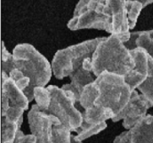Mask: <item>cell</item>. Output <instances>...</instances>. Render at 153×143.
Wrapping results in <instances>:
<instances>
[{
    "instance_id": "obj_1",
    "label": "cell",
    "mask_w": 153,
    "mask_h": 143,
    "mask_svg": "<svg viewBox=\"0 0 153 143\" xmlns=\"http://www.w3.org/2000/svg\"><path fill=\"white\" fill-rule=\"evenodd\" d=\"M135 66L133 56L123 42L110 35L99 43L91 58L92 73L97 78L103 72L125 76Z\"/></svg>"
},
{
    "instance_id": "obj_2",
    "label": "cell",
    "mask_w": 153,
    "mask_h": 143,
    "mask_svg": "<svg viewBox=\"0 0 153 143\" xmlns=\"http://www.w3.org/2000/svg\"><path fill=\"white\" fill-rule=\"evenodd\" d=\"M15 67L30 79V86L24 90L29 102L34 99L36 87H45L51 79L52 64L32 45L19 44L13 50Z\"/></svg>"
},
{
    "instance_id": "obj_3",
    "label": "cell",
    "mask_w": 153,
    "mask_h": 143,
    "mask_svg": "<svg viewBox=\"0 0 153 143\" xmlns=\"http://www.w3.org/2000/svg\"><path fill=\"white\" fill-rule=\"evenodd\" d=\"M95 83L99 90L95 105L109 109L117 115L128 104L133 91L123 76L103 72L96 78Z\"/></svg>"
},
{
    "instance_id": "obj_4",
    "label": "cell",
    "mask_w": 153,
    "mask_h": 143,
    "mask_svg": "<svg viewBox=\"0 0 153 143\" xmlns=\"http://www.w3.org/2000/svg\"><path fill=\"white\" fill-rule=\"evenodd\" d=\"M103 39L104 37H98L88 40L59 50L52 61V69L55 78L63 79L79 69L86 58H92L94 51Z\"/></svg>"
},
{
    "instance_id": "obj_5",
    "label": "cell",
    "mask_w": 153,
    "mask_h": 143,
    "mask_svg": "<svg viewBox=\"0 0 153 143\" xmlns=\"http://www.w3.org/2000/svg\"><path fill=\"white\" fill-rule=\"evenodd\" d=\"M106 0H79L72 19L68 23L69 30L97 29L112 34V18L104 15Z\"/></svg>"
},
{
    "instance_id": "obj_6",
    "label": "cell",
    "mask_w": 153,
    "mask_h": 143,
    "mask_svg": "<svg viewBox=\"0 0 153 143\" xmlns=\"http://www.w3.org/2000/svg\"><path fill=\"white\" fill-rule=\"evenodd\" d=\"M51 93V103L45 113L59 119L71 131H76L83 122L82 113L75 107L76 99L71 91H65L54 85L48 86Z\"/></svg>"
},
{
    "instance_id": "obj_7",
    "label": "cell",
    "mask_w": 153,
    "mask_h": 143,
    "mask_svg": "<svg viewBox=\"0 0 153 143\" xmlns=\"http://www.w3.org/2000/svg\"><path fill=\"white\" fill-rule=\"evenodd\" d=\"M152 106L153 104L143 94H140L136 90H134L128 104L112 120L117 122L123 120V126L127 131H129L146 117L148 109Z\"/></svg>"
},
{
    "instance_id": "obj_8",
    "label": "cell",
    "mask_w": 153,
    "mask_h": 143,
    "mask_svg": "<svg viewBox=\"0 0 153 143\" xmlns=\"http://www.w3.org/2000/svg\"><path fill=\"white\" fill-rule=\"evenodd\" d=\"M28 123L37 143H53V126L61 123L59 119L42 111L36 104L28 112Z\"/></svg>"
},
{
    "instance_id": "obj_9",
    "label": "cell",
    "mask_w": 153,
    "mask_h": 143,
    "mask_svg": "<svg viewBox=\"0 0 153 143\" xmlns=\"http://www.w3.org/2000/svg\"><path fill=\"white\" fill-rule=\"evenodd\" d=\"M104 15L112 18L113 30L111 35H115L123 43L127 42L131 32L128 26L126 0H106Z\"/></svg>"
},
{
    "instance_id": "obj_10",
    "label": "cell",
    "mask_w": 153,
    "mask_h": 143,
    "mask_svg": "<svg viewBox=\"0 0 153 143\" xmlns=\"http://www.w3.org/2000/svg\"><path fill=\"white\" fill-rule=\"evenodd\" d=\"M135 66L127 75L124 76L125 82L132 91L135 90L147 78L148 75L149 55L140 47L130 51Z\"/></svg>"
},
{
    "instance_id": "obj_11",
    "label": "cell",
    "mask_w": 153,
    "mask_h": 143,
    "mask_svg": "<svg viewBox=\"0 0 153 143\" xmlns=\"http://www.w3.org/2000/svg\"><path fill=\"white\" fill-rule=\"evenodd\" d=\"M71 83L64 84L62 86V89L65 91H71L74 94L76 102H79L81 93L85 86L94 83L96 80L95 75L91 71L85 69L83 67V65L75 72L69 76Z\"/></svg>"
},
{
    "instance_id": "obj_12",
    "label": "cell",
    "mask_w": 153,
    "mask_h": 143,
    "mask_svg": "<svg viewBox=\"0 0 153 143\" xmlns=\"http://www.w3.org/2000/svg\"><path fill=\"white\" fill-rule=\"evenodd\" d=\"M2 75V92L6 94L10 99V106H16L28 109L29 100L26 95L21 89L15 84V83L10 78V75L5 72H1Z\"/></svg>"
},
{
    "instance_id": "obj_13",
    "label": "cell",
    "mask_w": 153,
    "mask_h": 143,
    "mask_svg": "<svg viewBox=\"0 0 153 143\" xmlns=\"http://www.w3.org/2000/svg\"><path fill=\"white\" fill-rule=\"evenodd\" d=\"M130 131L133 143H153V115L147 114Z\"/></svg>"
},
{
    "instance_id": "obj_14",
    "label": "cell",
    "mask_w": 153,
    "mask_h": 143,
    "mask_svg": "<svg viewBox=\"0 0 153 143\" xmlns=\"http://www.w3.org/2000/svg\"><path fill=\"white\" fill-rule=\"evenodd\" d=\"M83 120L91 125H99L106 122L109 119H113L115 116L114 113L109 109L104 108L99 105L88 109H85L82 112Z\"/></svg>"
},
{
    "instance_id": "obj_15",
    "label": "cell",
    "mask_w": 153,
    "mask_h": 143,
    "mask_svg": "<svg viewBox=\"0 0 153 143\" xmlns=\"http://www.w3.org/2000/svg\"><path fill=\"white\" fill-rule=\"evenodd\" d=\"M106 128H107L106 122L99 124V125H91L83 120L80 127L77 129L75 131L77 133V136H74V137L76 141L82 142L84 140L100 133Z\"/></svg>"
},
{
    "instance_id": "obj_16",
    "label": "cell",
    "mask_w": 153,
    "mask_h": 143,
    "mask_svg": "<svg viewBox=\"0 0 153 143\" xmlns=\"http://www.w3.org/2000/svg\"><path fill=\"white\" fill-rule=\"evenodd\" d=\"M98 96L99 90L97 85L95 82L91 83L85 86L83 89L79 98V104L85 109L92 108L95 106V102L97 99Z\"/></svg>"
},
{
    "instance_id": "obj_17",
    "label": "cell",
    "mask_w": 153,
    "mask_h": 143,
    "mask_svg": "<svg viewBox=\"0 0 153 143\" xmlns=\"http://www.w3.org/2000/svg\"><path fill=\"white\" fill-rule=\"evenodd\" d=\"M19 127L18 123H14L8 120L4 116L1 118V139L2 143H14L18 133Z\"/></svg>"
},
{
    "instance_id": "obj_18",
    "label": "cell",
    "mask_w": 153,
    "mask_h": 143,
    "mask_svg": "<svg viewBox=\"0 0 153 143\" xmlns=\"http://www.w3.org/2000/svg\"><path fill=\"white\" fill-rule=\"evenodd\" d=\"M137 89L153 104V59L150 56L147 78Z\"/></svg>"
},
{
    "instance_id": "obj_19",
    "label": "cell",
    "mask_w": 153,
    "mask_h": 143,
    "mask_svg": "<svg viewBox=\"0 0 153 143\" xmlns=\"http://www.w3.org/2000/svg\"><path fill=\"white\" fill-rule=\"evenodd\" d=\"M126 9L128 15V26L130 30H133L137 23L139 15L144 9L142 3L136 0H126Z\"/></svg>"
},
{
    "instance_id": "obj_20",
    "label": "cell",
    "mask_w": 153,
    "mask_h": 143,
    "mask_svg": "<svg viewBox=\"0 0 153 143\" xmlns=\"http://www.w3.org/2000/svg\"><path fill=\"white\" fill-rule=\"evenodd\" d=\"M34 99L36 105L42 111H47L51 103V93L49 89L45 87H36L34 89Z\"/></svg>"
},
{
    "instance_id": "obj_21",
    "label": "cell",
    "mask_w": 153,
    "mask_h": 143,
    "mask_svg": "<svg viewBox=\"0 0 153 143\" xmlns=\"http://www.w3.org/2000/svg\"><path fill=\"white\" fill-rule=\"evenodd\" d=\"M53 143H72L71 131L63 124L53 126Z\"/></svg>"
},
{
    "instance_id": "obj_22",
    "label": "cell",
    "mask_w": 153,
    "mask_h": 143,
    "mask_svg": "<svg viewBox=\"0 0 153 143\" xmlns=\"http://www.w3.org/2000/svg\"><path fill=\"white\" fill-rule=\"evenodd\" d=\"M136 45L145 50L153 59V30L140 31L136 40Z\"/></svg>"
},
{
    "instance_id": "obj_23",
    "label": "cell",
    "mask_w": 153,
    "mask_h": 143,
    "mask_svg": "<svg viewBox=\"0 0 153 143\" xmlns=\"http://www.w3.org/2000/svg\"><path fill=\"white\" fill-rule=\"evenodd\" d=\"M1 52H2V55H1L2 72H5L8 75H10L13 70L16 69V67H15L14 56L6 49L4 41L1 42Z\"/></svg>"
},
{
    "instance_id": "obj_24",
    "label": "cell",
    "mask_w": 153,
    "mask_h": 143,
    "mask_svg": "<svg viewBox=\"0 0 153 143\" xmlns=\"http://www.w3.org/2000/svg\"><path fill=\"white\" fill-rule=\"evenodd\" d=\"M10 78L15 82V84L22 91H24L25 89H26L30 86V79L28 77H25V75L22 73V72H20V70H13L10 73Z\"/></svg>"
},
{
    "instance_id": "obj_25",
    "label": "cell",
    "mask_w": 153,
    "mask_h": 143,
    "mask_svg": "<svg viewBox=\"0 0 153 143\" xmlns=\"http://www.w3.org/2000/svg\"><path fill=\"white\" fill-rule=\"evenodd\" d=\"M24 111H25L24 109L16 107V106H10L5 114L4 117L11 122L18 123L19 125L20 120L23 118Z\"/></svg>"
},
{
    "instance_id": "obj_26",
    "label": "cell",
    "mask_w": 153,
    "mask_h": 143,
    "mask_svg": "<svg viewBox=\"0 0 153 143\" xmlns=\"http://www.w3.org/2000/svg\"><path fill=\"white\" fill-rule=\"evenodd\" d=\"M14 143H37V142H36V136L32 134L25 135L20 130H19Z\"/></svg>"
},
{
    "instance_id": "obj_27",
    "label": "cell",
    "mask_w": 153,
    "mask_h": 143,
    "mask_svg": "<svg viewBox=\"0 0 153 143\" xmlns=\"http://www.w3.org/2000/svg\"><path fill=\"white\" fill-rule=\"evenodd\" d=\"M113 143H133L132 142V135L131 131H126L117 136Z\"/></svg>"
},
{
    "instance_id": "obj_28",
    "label": "cell",
    "mask_w": 153,
    "mask_h": 143,
    "mask_svg": "<svg viewBox=\"0 0 153 143\" xmlns=\"http://www.w3.org/2000/svg\"><path fill=\"white\" fill-rule=\"evenodd\" d=\"M140 31L131 32V35H130V38H129V40H128L127 42L123 43L124 45H125V47H126L128 51H133V50L137 48L136 40H137L139 35H140Z\"/></svg>"
},
{
    "instance_id": "obj_29",
    "label": "cell",
    "mask_w": 153,
    "mask_h": 143,
    "mask_svg": "<svg viewBox=\"0 0 153 143\" xmlns=\"http://www.w3.org/2000/svg\"><path fill=\"white\" fill-rule=\"evenodd\" d=\"M10 107V99L6 94L2 92V96H1V115L2 116H4Z\"/></svg>"
},
{
    "instance_id": "obj_30",
    "label": "cell",
    "mask_w": 153,
    "mask_h": 143,
    "mask_svg": "<svg viewBox=\"0 0 153 143\" xmlns=\"http://www.w3.org/2000/svg\"><path fill=\"white\" fill-rule=\"evenodd\" d=\"M136 1H139V2H140V3H142L144 8H146L147 5L151 4H152L153 3V0H136Z\"/></svg>"
},
{
    "instance_id": "obj_31",
    "label": "cell",
    "mask_w": 153,
    "mask_h": 143,
    "mask_svg": "<svg viewBox=\"0 0 153 143\" xmlns=\"http://www.w3.org/2000/svg\"><path fill=\"white\" fill-rule=\"evenodd\" d=\"M72 143H82L81 142H78V141H76L75 139H74V136L72 135Z\"/></svg>"
}]
</instances>
